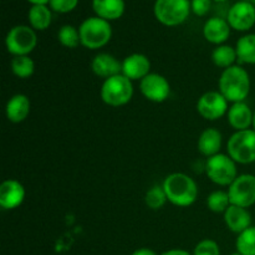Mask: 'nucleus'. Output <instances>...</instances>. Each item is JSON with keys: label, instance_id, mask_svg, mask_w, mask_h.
I'll return each instance as SVG.
<instances>
[{"label": "nucleus", "instance_id": "obj_34", "mask_svg": "<svg viewBox=\"0 0 255 255\" xmlns=\"http://www.w3.org/2000/svg\"><path fill=\"white\" fill-rule=\"evenodd\" d=\"M132 255H157L156 252L152 251L149 248H139L137 251H134Z\"/></svg>", "mask_w": 255, "mask_h": 255}, {"label": "nucleus", "instance_id": "obj_18", "mask_svg": "<svg viewBox=\"0 0 255 255\" xmlns=\"http://www.w3.org/2000/svg\"><path fill=\"white\" fill-rule=\"evenodd\" d=\"M253 116L254 112L244 101L233 104L227 112V119H228L229 125L236 131L249 129V127L253 125Z\"/></svg>", "mask_w": 255, "mask_h": 255}, {"label": "nucleus", "instance_id": "obj_14", "mask_svg": "<svg viewBox=\"0 0 255 255\" xmlns=\"http://www.w3.org/2000/svg\"><path fill=\"white\" fill-rule=\"evenodd\" d=\"M151 61L143 54H131L122 61V75L131 81L142 80L151 74Z\"/></svg>", "mask_w": 255, "mask_h": 255}, {"label": "nucleus", "instance_id": "obj_31", "mask_svg": "<svg viewBox=\"0 0 255 255\" xmlns=\"http://www.w3.org/2000/svg\"><path fill=\"white\" fill-rule=\"evenodd\" d=\"M79 0H50V9L59 14H67L76 9Z\"/></svg>", "mask_w": 255, "mask_h": 255}, {"label": "nucleus", "instance_id": "obj_26", "mask_svg": "<svg viewBox=\"0 0 255 255\" xmlns=\"http://www.w3.org/2000/svg\"><path fill=\"white\" fill-rule=\"evenodd\" d=\"M237 252L242 255H255V227L252 226L241 234L236 242Z\"/></svg>", "mask_w": 255, "mask_h": 255}, {"label": "nucleus", "instance_id": "obj_6", "mask_svg": "<svg viewBox=\"0 0 255 255\" xmlns=\"http://www.w3.org/2000/svg\"><path fill=\"white\" fill-rule=\"evenodd\" d=\"M229 157L236 163L249 164L255 162V131L243 129L236 131L227 144Z\"/></svg>", "mask_w": 255, "mask_h": 255}, {"label": "nucleus", "instance_id": "obj_1", "mask_svg": "<svg viewBox=\"0 0 255 255\" xmlns=\"http://www.w3.org/2000/svg\"><path fill=\"white\" fill-rule=\"evenodd\" d=\"M162 186L168 202L173 206L189 207L198 198V186L196 181L186 173H171L164 178Z\"/></svg>", "mask_w": 255, "mask_h": 255}, {"label": "nucleus", "instance_id": "obj_16", "mask_svg": "<svg viewBox=\"0 0 255 255\" xmlns=\"http://www.w3.org/2000/svg\"><path fill=\"white\" fill-rule=\"evenodd\" d=\"M91 70L96 76L106 80L122 74V62H120L114 55L101 52L92 59Z\"/></svg>", "mask_w": 255, "mask_h": 255}, {"label": "nucleus", "instance_id": "obj_19", "mask_svg": "<svg viewBox=\"0 0 255 255\" xmlns=\"http://www.w3.org/2000/svg\"><path fill=\"white\" fill-rule=\"evenodd\" d=\"M31 104L26 95L16 94L9 99L5 106L6 119L12 124H20L25 121L30 114Z\"/></svg>", "mask_w": 255, "mask_h": 255}, {"label": "nucleus", "instance_id": "obj_11", "mask_svg": "<svg viewBox=\"0 0 255 255\" xmlns=\"http://www.w3.org/2000/svg\"><path fill=\"white\" fill-rule=\"evenodd\" d=\"M139 90L148 101L159 104L168 99L169 94H171V85L164 76L151 72L141 80Z\"/></svg>", "mask_w": 255, "mask_h": 255}, {"label": "nucleus", "instance_id": "obj_33", "mask_svg": "<svg viewBox=\"0 0 255 255\" xmlns=\"http://www.w3.org/2000/svg\"><path fill=\"white\" fill-rule=\"evenodd\" d=\"M161 255H192L189 252L184 251V249H169V251L164 252Z\"/></svg>", "mask_w": 255, "mask_h": 255}, {"label": "nucleus", "instance_id": "obj_35", "mask_svg": "<svg viewBox=\"0 0 255 255\" xmlns=\"http://www.w3.org/2000/svg\"><path fill=\"white\" fill-rule=\"evenodd\" d=\"M27 1L32 5H47L50 0H27Z\"/></svg>", "mask_w": 255, "mask_h": 255}, {"label": "nucleus", "instance_id": "obj_23", "mask_svg": "<svg viewBox=\"0 0 255 255\" xmlns=\"http://www.w3.org/2000/svg\"><path fill=\"white\" fill-rule=\"evenodd\" d=\"M237 56L242 64L255 65V34H247L237 41Z\"/></svg>", "mask_w": 255, "mask_h": 255}, {"label": "nucleus", "instance_id": "obj_24", "mask_svg": "<svg viewBox=\"0 0 255 255\" xmlns=\"http://www.w3.org/2000/svg\"><path fill=\"white\" fill-rule=\"evenodd\" d=\"M236 60H238L237 50L231 45H219L212 52V61L217 67H221V69L226 70L233 66Z\"/></svg>", "mask_w": 255, "mask_h": 255}, {"label": "nucleus", "instance_id": "obj_2", "mask_svg": "<svg viewBox=\"0 0 255 255\" xmlns=\"http://www.w3.org/2000/svg\"><path fill=\"white\" fill-rule=\"evenodd\" d=\"M219 92L228 102H243L251 92V76L244 67L233 65L223 70L219 79Z\"/></svg>", "mask_w": 255, "mask_h": 255}, {"label": "nucleus", "instance_id": "obj_28", "mask_svg": "<svg viewBox=\"0 0 255 255\" xmlns=\"http://www.w3.org/2000/svg\"><path fill=\"white\" fill-rule=\"evenodd\" d=\"M57 40L62 46L67 47V49H75L81 44L79 29L72 25H64L60 27L59 32H57Z\"/></svg>", "mask_w": 255, "mask_h": 255}, {"label": "nucleus", "instance_id": "obj_12", "mask_svg": "<svg viewBox=\"0 0 255 255\" xmlns=\"http://www.w3.org/2000/svg\"><path fill=\"white\" fill-rule=\"evenodd\" d=\"M227 21L237 31H248L255 25V5L244 0L236 2L229 9Z\"/></svg>", "mask_w": 255, "mask_h": 255}, {"label": "nucleus", "instance_id": "obj_25", "mask_svg": "<svg viewBox=\"0 0 255 255\" xmlns=\"http://www.w3.org/2000/svg\"><path fill=\"white\" fill-rule=\"evenodd\" d=\"M10 69L12 74L19 79H27L32 76L35 71V62L29 55L26 56H14L10 62Z\"/></svg>", "mask_w": 255, "mask_h": 255}, {"label": "nucleus", "instance_id": "obj_38", "mask_svg": "<svg viewBox=\"0 0 255 255\" xmlns=\"http://www.w3.org/2000/svg\"><path fill=\"white\" fill-rule=\"evenodd\" d=\"M244 1H248V2H252V4L255 5V0H244Z\"/></svg>", "mask_w": 255, "mask_h": 255}, {"label": "nucleus", "instance_id": "obj_4", "mask_svg": "<svg viewBox=\"0 0 255 255\" xmlns=\"http://www.w3.org/2000/svg\"><path fill=\"white\" fill-rule=\"evenodd\" d=\"M102 101L112 107H120L128 104L133 96V85L125 75L120 74L106 79L100 90Z\"/></svg>", "mask_w": 255, "mask_h": 255}, {"label": "nucleus", "instance_id": "obj_5", "mask_svg": "<svg viewBox=\"0 0 255 255\" xmlns=\"http://www.w3.org/2000/svg\"><path fill=\"white\" fill-rule=\"evenodd\" d=\"M191 11V0H156L153 5L156 19L169 27L183 24Z\"/></svg>", "mask_w": 255, "mask_h": 255}, {"label": "nucleus", "instance_id": "obj_17", "mask_svg": "<svg viewBox=\"0 0 255 255\" xmlns=\"http://www.w3.org/2000/svg\"><path fill=\"white\" fill-rule=\"evenodd\" d=\"M224 223L229 231L241 234L242 232L252 227V216L247 208L231 204L224 212Z\"/></svg>", "mask_w": 255, "mask_h": 255}, {"label": "nucleus", "instance_id": "obj_13", "mask_svg": "<svg viewBox=\"0 0 255 255\" xmlns=\"http://www.w3.org/2000/svg\"><path fill=\"white\" fill-rule=\"evenodd\" d=\"M24 186L16 179H6L0 184V206L2 209H15L21 206L25 199Z\"/></svg>", "mask_w": 255, "mask_h": 255}, {"label": "nucleus", "instance_id": "obj_22", "mask_svg": "<svg viewBox=\"0 0 255 255\" xmlns=\"http://www.w3.org/2000/svg\"><path fill=\"white\" fill-rule=\"evenodd\" d=\"M52 10L47 5H31L27 12V20L34 30L44 31L50 26L52 20Z\"/></svg>", "mask_w": 255, "mask_h": 255}, {"label": "nucleus", "instance_id": "obj_36", "mask_svg": "<svg viewBox=\"0 0 255 255\" xmlns=\"http://www.w3.org/2000/svg\"><path fill=\"white\" fill-rule=\"evenodd\" d=\"M252 126H253V129L255 131V111H254V116H253V125H252Z\"/></svg>", "mask_w": 255, "mask_h": 255}, {"label": "nucleus", "instance_id": "obj_7", "mask_svg": "<svg viewBox=\"0 0 255 255\" xmlns=\"http://www.w3.org/2000/svg\"><path fill=\"white\" fill-rule=\"evenodd\" d=\"M37 45V35L30 25H15L7 31L5 46L14 56H26Z\"/></svg>", "mask_w": 255, "mask_h": 255}, {"label": "nucleus", "instance_id": "obj_32", "mask_svg": "<svg viewBox=\"0 0 255 255\" xmlns=\"http://www.w3.org/2000/svg\"><path fill=\"white\" fill-rule=\"evenodd\" d=\"M212 6V0H191V10L197 16L208 14Z\"/></svg>", "mask_w": 255, "mask_h": 255}, {"label": "nucleus", "instance_id": "obj_9", "mask_svg": "<svg viewBox=\"0 0 255 255\" xmlns=\"http://www.w3.org/2000/svg\"><path fill=\"white\" fill-rule=\"evenodd\" d=\"M231 204L249 208L255 203V176L241 174L229 186L228 189Z\"/></svg>", "mask_w": 255, "mask_h": 255}, {"label": "nucleus", "instance_id": "obj_39", "mask_svg": "<svg viewBox=\"0 0 255 255\" xmlns=\"http://www.w3.org/2000/svg\"><path fill=\"white\" fill-rule=\"evenodd\" d=\"M231 255H242L241 253H238V252H237V253H233V254H231Z\"/></svg>", "mask_w": 255, "mask_h": 255}, {"label": "nucleus", "instance_id": "obj_20", "mask_svg": "<svg viewBox=\"0 0 255 255\" xmlns=\"http://www.w3.org/2000/svg\"><path fill=\"white\" fill-rule=\"evenodd\" d=\"M126 4L125 0H92V10L96 16L112 21L124 15Z\"/></svg>", "mask_w": 255, "mask_h": 255}, {"label": "nucleus", "instance_id": "obj_3", "mask_svg": "<svg viewBox=\"0 0 255 255\" xmlns=\"http://www.w3.org/2000/svg\"><path fill=\"white\" fill-rule=\"evenodd\" d=\"M79 31L81 45L90 50L106 46L112 37V26L110 21L99 16H90L85 19L80 25Z\"/></svg>", "mask_w": 255, "mask_h": 255}, {"label": "nucleus", "instance_id": "obj_37", "mask_svg": "<svg viewBox=\"0 0 255 255\" xmlns=\"http://www.w3.org/2000/svg\"><path fill=\"white\" fill-rule=\"evenodd\" d=\"M212 1H217V2H224V1H227V0H212Z\"/></svg>", "mask_w": 255, "mask_h": 255}, {"label": "nucleus", "instance_id": "obj_29", "mask_svg": "<svg viewBox=\"0 0 255 255\" xmlns=\"http://www.w3.org/2000/svg\"><path fill=\"white\" fill-rule=\"evenodd\" d=\"M231 206L228 192L214 191L207 197V207L214 213H223Z\"/></svg>", "mask_w": 255, "mask_h": 255}, {"label": "nucleus", "instance_id": "obj_15", "mask_svg": "<svg viewBox=\"0 0 255 255\" xmlns=\"http://www.w3.org/2000/svg\"><path fill=\"white\" fill-rule=\"evenodd\" d=\"M231 25L223 17L213 16L206 21L203 26V36L208 42L223 45L231 36Z\"/></svg>", "mask_w": 255, "mask_h": 255}, {"label": "nucleus", "instance_id": "obj_8", "mask_svg": "<svg viewBox=\"0 0 255 255\" xmlns=\"http://www.w3.org/2000/svg\"><path fill=\"white\" fill-rule=\"evenodd\" d=\"M206 173L213 183L218 186H231L238 177L237 164L229 154L218 153L213 157H209L206 162Z\"/></svg>", "mask_w": 255, "mask_h": 255}, {"label": "nucleus", "instance_id": "obj_27", "mask_svg": "<svg viewBox=\"0 0 255 255\" xmlns=\"http://www.w3.org/2000/svg\"><path fill=\"white\" fill-rule=\"evenodd\" d=\"M167 202H168V198H167L163 186L151 187L144 196V203L152 211H158V209L163 208Z\"/></svg>", "mask_w": 255, "mask_h": 255}, {"label": "nucleus", "instance_id": "obj_30", "mask_svg": "<svg viewBox=\"0 0 255 255\" xmlns=\"http://www.w3.org/2000/svg\"><path fill=\"white\" fill-rule=\"evenodd\" d=\"M193 255H221V249L213 239H203L196 246Z\"/></svg>", "mask_w": 255, "mask_h": 255}, {"label": "nucleus", "instance_id": "obj_10", "mask_svg": "<svg viewBox=\"0 0 255 255\" xmlns=\"http://www.w3.org/2000/svg\"><path fill=\"white\" fill-rule=\"evenodd\" d=\"M228 100L219 91H208L199 97L197 111L203 119L216 121L228 112Z\"/></svg>", "mask_w": 255, "mask_h": 255}, {"label": "nucleus", "instance_id": "obj_21", "mask_svg": "<svg viewBox=\"0 0 255 255\" xmlns=\"http://www.w3.org/2000/svg\"><path fill=\"white\" fill-rule=\"evenodd\" d=\"M222 142H223V137L222 133L217 128L209 127L206 128L201 133L198 138V151L204 157H213L216 154L221 153Z\"/></svg>", "mask_w": 255, "mask_h": 255}]
</instances>
